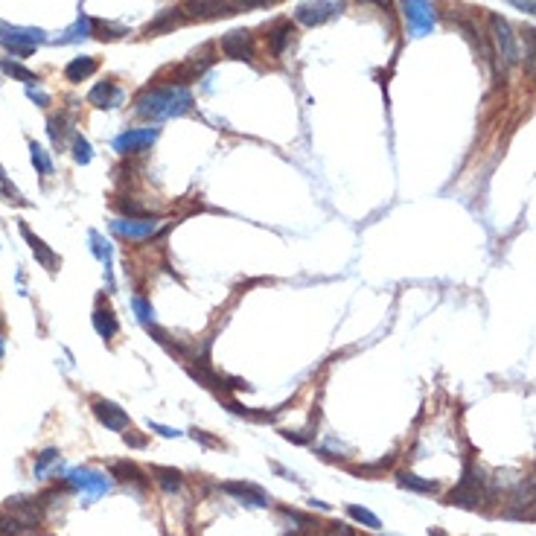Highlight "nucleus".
<instances>
[{"label": "nucleus", "instance_id": "nucleus-1", "mask_svg": "<svg viewBox=\"0 0 536 536\" xmlns=\"http://www.w3.org/2000/svg\"><path fill=\"white\" fill-rule=\"evenodd\" d=\"M193 108V93L186 85H164V88H146L135 100V114L143 120H169L181 117Z\"/></svg>", "mask_w": 536, "mask_h": 536}, {"label": "nucleus", "instance_id": "nucleus-2", "mask_svg": "<svg viewBox=\"0 0 536 536\" xmlns=\"http://www.w3.org/2000/svg\"><path fill=\"white\" fill-rule=\"evenodd\" d=\"M108 231L122 242H149L157 233H164L167 225L164 219H154V216H117L108 222Z\"/></svg>", "mask_w": 536, "mask_h": 536}, {"label": "nucleus", "instance_id": "nucleus-3", "mask_svg": "<svg viewBox=\"0 0 536 536\" xmlns=\"http://www.w3.org/2000/svg\"><path fill=\"white\" fill-rule=\"evenodd\" d=\"M44 41H47V33L38 26H15V23L0 21V44L12 50L15 56H29Z\"/></svg>", "mask_w": 536, "mask_h": 536}, {"label": "nucleus", "instance_id": "nucleus-4", "mask_svg": "<svg viewBox=\"0 0 536 536\" xmlns=\"http://www.w3.org/2000/svg\"><path fill=\"white\" fill-rule=\"evenodd\" d=\"M402 18L408 23V36L411 38H423L434 29V6L431 0H399Z\"/></svg>", "mask_w": 536, "mask_h": 536}, {"label": "nucleus", "instance_id": "nucleus-5", "mask_svg": "<svg viewBox=\"0 0 536 536\" xmlns=\"http://www.w3.org/2000/svg\"><path fill=\"white\" fill-rule=\"evenodd\" d=\"M65 478H68V487L85 493L88 501L100 498V495H105L111 490V475H105V472H100V469H90V466H76V469L68 472Z\"/></svg>", "mask_w": 536, "mask_h": 536}, {"label": "nucleus", "instance_id": "nucleus-6", "mask_svg": "<svg viewBox=\"0 0 536 536\" xmlns=\"http://www.w3.org/2000/svg\"><path fill=\"white\" fill-rule=\"evenodd\" d=\"M490 29H493V47H495V56L504 68H513L519 61V50H516V36L510 23L504 21L501 15H493L490 18Z\"/></svg>", "mask_w": 536, "mask_h": 536}, {"label": "nucleus", "instance_id": "nucleus-7", "mask_svg": "<svg viewBox=\"0 0 536 536\" xmlns=\"http://www.w3.org/2000/svg\"><path fill=\"white\" fill-rule=\"evenodd\" d=\"M157 135H161V129H154V125H149V129H129V132L114 137V152L122 154V157L143 154L149 146H154Z\"/></svg>", "mask_w": 536, "mask_h": 536}, {"label": "nucleus", "instance_id": "nucleus-8", "mask_svg": "<svg viewBox=\"0 0 536 536\" xmlns=\"http://www.w3.org/2000/svg\"><path fill=\"white\" fill-rule=\"evenodd\" d=\"M222 493H228L231 498L245 504V508H257V510L271 508V495L251 481H228V484H222Z\"/></svg>", "mask_w": 536, "mask_h": 536}, {"label": "nucleus", "instance_id": "nucleus-9", "mask_svg": "<svg viewBox=\"0 0 536 536\" xmlns=\"http://www.w3.org/2000/svg\"><path fill=\"white\" fill-rule=\"evenodd\" d=\"M219 47H222V53L228 58H236V61H254V53H257L254 36H251L248 29H233V33L222 36Z\"/></svg>", "mask_w": 536, "mask_h": 536}, {"label": "nucleus", "instance_id": "nucleus-10", "mask_svg": "<svg viewBox=\"0 0 536 536\" xmlns=\"http://www.w3.org/2000/svg\"><path fill=\"white\" fill-rule=\"evenodd\" d=\"M184 9L190 12V18H199V21H213V18L236 15V6L231 4V0H186Z\"/></svg>", "mask_w": 536, "mask_h": 536}, {"label": "nucleus", "instance_id": "nucleus-11", "mask_svg": "<svg viewBox=\"0 0 536 536\" xmlns=\"http://www.w3.org/2000/svg\"><path fill=\"white\" fill-rule=\"evenodd\" d=\"M93 417H97L105 429H111V431H125L132 426V420H129V414L122 411V408L117 405V402H111V399H93Z\"/></svg>", "mask_w": 536, "mask_h": 536}, {"label": "nucleus", "instance_id": "nucleus-12", "mask_svg": "<svg viewBox=\"0 0 536 536\" xmlns=\"http://www.w3.org/2000/svg\"><path fill=\"white\" fill-rule=\"evenodd\" d=\"M338 9H341V6L330 4V0H309V4H303V6L295 9V21L303 23V26H321V23H327Z\"/></svg>", "mask_w": 536, "mask_h": 536}, {"label": "nucleus", "instance_id": "nucleus-13", "mask_svg": "<svg viewBox=\"0 0 536 536\" xmlns=\"http://www.w3.org/2000/svg\"><path fill=\"white\" fill-rule=\"evenodd\" d=\"M122 100H125V93H122V88H117L114 82H97L90 88V93H88V103L93 105V108H117V105H122Z\"/></svg>", "mask_w": 536, "mask_h": 536}, {"label": "nucleus", "instance_id": "nucleus-14", "mask_svg": "<svg viewBox=\"0 0 536 536\" xmlns=\"http://www.w3.org/2000/svg\"><path fill=\"white\" fill-rule=\"evenodd\" d=\"M18 231H21V236H23L26 242H29V248H33L36 260H38V263H41V266H44L47 271H56V268L61 266V260H58V257L53 254V251H50V248L44 245V239H38V236H36L33 231H29V225H26V222H18Z\"/></svg>", "mask_w": 536, "mask_h": 536}, {"label": "nucleus", "instance_id": "nucleus-15", "mask_svg": "<svg viewBox=\"0 0 536 536\" xmlns=\"http://www.w3.org/2000/svg\"><path fill=\"white\" fill-rule=\"evenodd\" d=\"M396 484L402 487V490H408V493H420V495H434L437 490H440V484L437 481H431V478H420V475H414V472H396Z\"/></svg>", "mask_w": 536, "mask_h": 536}, {"label": "nucleus", "instance_id": "nucleus-16", "mask_svg": "<svg viewBox=\"0 0 536 536\" xmlns=\"http://www.w3.org/2000/svg\"><path fill=\"white\" fill-rule=\"evenodd\" d=\"M186 21L184 9H164L161 15H157L149 26H146V36H161V33H172L175 26H181Z\"/></svg>", "mask_w": 536, "mask_h": 536}, {"label": "nucleus", "instance_id": "nucleus-17", "mask_svg": "<svg viewBox=\"0 0 536 536\" xmlns=\"http://www.w3.org/2000/svg\"><path fill=\"white\" fill-rule=\"evenodd\" d=\"M152 478H154V484L161 487L164 493H181V487H184V475L178 469H172V466H152Z\"/></svg>", "mask_w": 536, "mask_h": 536}, {"label": "nucleus", "instance_id": "nucleus-18", "mask_svg": "<svg viewBox=\"0 0 536 536\" xmlns=\"http://www.w3.org/2000/svg\"><path fill=\"white\" fill-rule=\"evenodd\" d=\"M93 73H97V58H93V56H79V58L68 61V68H65V76H68V82H73V85L90 79Z\"/></svg>", "mask_w": 536, "mask_h": 536}, {"label": "nucleus", "instance_id": "nucleus-19", "mask_svg": "<svg viewBox=\"0 0 536 536\" xmlns=\"http://www.w3.org/2000/svg\"><path fill=\"white\" fill-rule=\"evenodd\" d=\"M90 321H93V330H97V335L105 338V341L114 338L117 330H120V324H117V318H114V312H111L108 306H97V309H93Z\"/></svg>", "mask_w": 536, "mask_h": 536}, {"label": "nucleus", "instance_id": "nucleus-20", "mask_svg": "<svg viewBox=\"0 0 536 536\" xmlns=\"http://www.w3.org/2000/svg\"><path fill=\"white\" fill-rule=\"evenodd\" d=\"M58 466H61L58 449H44V452L36 458V463H33V475H36L38 481H47L50 475H56V472H58Z\"/></svg>", "mask_w": 536, "mask_h": 536}, {"label": "nucleus", "instance_id": "nucleus-21", "mask_svg": "<svg viewBox=\"0 0 536 536\" xmlns=\"http://www.w3.org/2000/svg\"><path fill=\"white\" fill-rule=\"evenodd\" d=\"M292 36H295V26H292V21H277V23L268 29V47H271V53H274V56H280L283 50L289 47Z\"/></svg>", "mask_w": 536, "mask_h": 536}, {"label": "nucleus", "instance_id": "nucleus-22", "mask_svg": "<svg viewBox=\"0 0 536 536\" xmlns=\"http://www.w3.org/2000/svg\"><path fill=\"white\" fill-rule=\"evenodd\" d=\"M481 498L484 493L481 490H472V487H455L449 495H446V504H455V508H469V510H475L481 508Z\"/></svg>", "mask_w": 536, "mask_h": 536}, {"label": "nucleus", "instance_id": "nucleus-23", "mask_svg": "<svg viewBox=\"0 0 536 536\" xmlns=\"http://www.w3.org/2000/svg\"><path fill=\"white\" fill-rule=\"evenodd\" d=\"M111 478L125 481V484H146L143 472H140L137 463H132V461H117V463H111Z\"/></svg>", "mask_w": 536, "mask_h": 536}, {"label": "nucleus", "instance_id": "nucleus-24", "mask_svg": "<svg viewBox=\"0 0 536 536\" xmlns=\"http://www.w3.org/2000/svg\"><path fill=\"white\" fill-rule=\"evenodd\" d=\"M0 70H4L6 76H12V79H18V82H23L26 88H33V85H38V73H33V70H26L23 65H18V61H9V58H0Z\"/></svg>", "mask_w": 536, "mask_h": 536}, {"label": "nucleus", "instance_id": "nucleus-25", "mask_svg": "<svg viewBox=\"0 0 536 536\" xmlns=\"http://www.w3.org/2000/svg\"><path fill=\"white\" fill-rule=\"evenodd\" d=\"M90 33H93V21H90V18H85V15H79V21H76L73 26H68V29H65V36L58 38V44H76V41L88 38Z\"/></svg>", "mask_w": 536, "mask_h": 536}, {"label": "nucleus", "instance_id": "nucleus-26", "mask_svg": "<svg viewBox=\"0 0 536 536\" xmlns=\"http://www.w3.org/2000/svg\"><path fill=\"white\" fill-rule=\"evenodd\" d=\"M347 516H350L353 522H359L362 527H370V530H379L382 527V522H379V516L376 513H370L367 508H359V504H347Z\"/></svg>", "mask_w": 536, "mask_h": 536}, {"label": "nucleus", "instance_id": "nucleus-27", "mask_svg": "<svg viewBox=\"0 0 536 536\" xmlns=\"http://www.w3.org/2000/svg\"><path fill=\"white\" fill-rule=\"evenodd\" d=\"M29 527L12 513V510H0V536H26Z\"/></svg>", "mask_w": 536, "mask_h": 536}, {"label": "nucleus", "instance_id": "nucleus-28", "mask_svg": "<svg viewBox=\"0 0 536 536\" xmlns=\"http://www.w3.org/2000/svg\"><path fill=\"white\" fill-rule=\"evenodd\" d=\"M132 309H135L137 321H140V324H143L146 330L157 327V321H154V309H152V303H149L146 298H132Z\"/></svg>", "mask_w": 536, "mask_h": 536}, {"label": "nucleus", "instance_id": "nucleus-29", "mask_svg": "<svg viewBox=\"0 0 536 536\" xmlns=\"http://www.w3.org/2000/svg\"><path fill=\"white\" fill-rule=\"evenodd\" d=\"M68 122H70V117H68V114H58V117H50V122H47V125H50V129H47V132H50V140H53L56 146H65V135L70 132V129H65V125H68Z\"/></svg>", "mask_w": 536, "mask_h": 536}, {"label": "nucleus", "instance_id": "nucleus-30", "mask_svg": "<svg viewBox=\"0 0 536 536\" xmlns=\"http://www.w3.org/2000/svg\"><path fill=\"white\" fill-rule=\"evenodd\" d=\"M29 154H33V164H36V169L47 178V175H53V161H50V154L44 152V146H38L36 140L29 143Z\"/></svg>", "mask_w": 536, "mask_h": 536}, {"label": "nucleus", "instance_id": "nucleus-31", "mask_svg": "<svg viewBox=\"0 0 536 536\" xmlns=\"http://www.w3.org/2000/svg\"><path fill=\"white\" fill-rule=\"evenodd\" d=\"M522 41H525V68L536 70V29L525 26L522 29Z\"/></svg>", "mask_w": 536, "mask_h": 536}, {"label": "nucleus", "instance_id": "nucleus-32", "mask_svg": "<svg viewBox=\"0 0 536 536\" xmlns=\"http://www.w3.org/2000/svg\"><path fill=\"white\" fill-rule=\"evenodd\" d=\"M90 157H93L90 143H88L82 135H76V137H73V161L82 164V167H88V164H90Z\"/></svg>", "mask_w": 536, "mask_h": 536}, {"label": "nucleus", "instance_id": "nucleus-33", "mask_svg": "<svg viewBox=\"0 0 536 536\" xmlns=\"http://www.w3.org/2000/svg\"><path fill=\"white\" fill-rule=\"evenodd\" d=\"M90 242H93V254H97V260H103V263L108 266V263H111V245H108L97 231L90 233Z\"/></svg>", "mask_w": 536, "mask_h": 536}, {"label": "nucleus", "instance_id": "nucleus-34", "mask_svg": "<svg viewBox=\"0 0 536 536\" xmlns=\"http://www.w3.org/2000/svg\"><path fill=\"white\" fill-rule=\"evenodd\" d=\"M93 29H97V38H103V41H114V38H120V36H125V29L122 26H111V23H103V21H93Z\"/></svg>", "mask_w": 536, "mask_h": 536}, {"label": "nucleus", "instance_id": "nucleus-35", "mask_svg": "<svg viewBox=\"0 0 536 536\" xmlns=\"http://www.w3.org/2000/svg\"><path fill=\"white\" fill-rule=\"evenodd\" d=\"M0 193L6 196V201H15V204H26V201H23V196H21V193L15 190V186L9 184V178H6V172H4V169H0Z\"/></svg>", "mask_w": 536, "mask_h": 536}, {"label": "nucleus", "instance_id": "nucleus-36", "mask_svg": "<svg viewBox=\"0 0 536 536\" xmlns=\"http://www.w3.org/2000/svg\"><path fill=\"white\" fill-rule=\"evenodd\" d=\"M236 6V12H248V9H260V6H268L271 0H231Z\"/></svg>", "mask_w": 536, "mask_h": 536}, {"label": "nucleus", "instance_id": "nucleus-37", "mask_svg": "<svg viewBox=\"0 0 536 536\" xmlns=\"http://www.w3.org/2000/svg\"><path fill=\"white\" fill-rule=\"evenodd\" d=\"M312 434H315V431H309V434H300V431H292V429H289V431H283V437L292 440V443H298V446H306L309 440H312Z\"/></svg>", "mask_w": 536, "mask_h": 536}, {"label": "nucleus", "instance_id": "nucleus-38", "mask_svg": "<svg viewBox=\"0 0 536 536\" xmlns=\"http://www.w3.org/2000/svg\"><path fill=\"white\" fill-rule=\"evenodd\" d=\"M26 97L33 100V103H38L41 108H47V105H50V97H47L44 90H38V88H26Z\"/></svg>", "mask_w": 536, "mask_h": 536}, {"label": "nucleus", "instance_id": "nucleus-39", "mask_svg": "<svg viewBox=\"0 0 536 536\" xmlns=\"http://www.w3.org/2000/svg\"><path fill=\"white\" fill-rule=\"evenodd\" d=\"M510 6H516L519 12H527V15H536V0H508Z\"/></svg>", "mask_w": 536, "mask_h": 536}, {"label": "nucleus", "instance_id": "nucleus-40", "mask_svg": "<svg viewBox=\"0 0 536 536\" xmlns=\"http://www.w3.org/2000/svg\"><path fill=\"white\" fill-rule=\"evenodd\" d=\"M149 429H152V431H157L161 437H178V434H181L178 429H169V426H161V423H149Z\"/></svg>", "mask_w": 536, "mask_h": 536}, {"label": "nucleus", "instance_id": "nucleus-41", "mask_svg": "<svg viewBox=\"0 0 536 536\" xmlns=\"http://www.w3.org/2000/svg\"><path fill=\"white\" fill-rule=\"evenodd\" d=\"M122 440H125V443H129V446H135V449H143V446H146V437L132 434V431H125V434H122Z\"/></svg>", "mask_w": 536, "mask_h": 536}, {"label": "nucleus", "instance_id": "nucleus-42", "mask_svg": "<svg viewBox=\"0 0 536 536\" xmlns=\"http://www.w3.org/2000/svg\"><path fill=\"white\" fill-rule=\"evenodd\" d=\"M193 440H199V443H204V446H219V440H213L210 434H204V431H193Z\"/></svg>", "mask_w": 536, "mask_h": 536}, {"label": "nucleus", "instance_id": "nucleus-43", "mask_svg": "<svg viewBox=\"0 0 536 536\" xmlns=\"http://www.w3.org/2000/svg\"><path fill=\"white\" fill-rule=\"evenodd\" d=\"M332 533H335V536H353V530L347 527V525H335V527H332Z\"/></svg>", "mask_w": 536, "mask_h": 536}, {"label": "nucleus", "instance_id": "nucleus-44", "mask_svg": "<svg viewBox=\"0 0 536 536\" xmlns=\"http://www.w3.org/2000/svg\"><path fill=\"white\" fill-rule=\"evenodd\" d=\"M309 504H312V508H318V510H330V504H324V501H318V498H312Z\"/></svg>", "mask_w": 536, "mask_h": 536}, {"label": "nucleus", "instance_id": "nucleus-45", "mask_svg": "<svg viewBox=\"0 0 536 536\" xmlns=\"http://www.w3.org/2000/svg\"><path fill=\"white\" fill-rule=\"evenodd\" d=\"M429 536H446V533L440 530V527H431V530H429Z\"/></svg>", "mask_w": 536, "mask_h": 536}, {"label": "nucleus", "instance_id": "nucleus-46", "mask_svg": "<svg viewBox=\"0 0 536 536\" xmlns=\"http://www.w3.org/2000/svg\"><path fill=\"white\" fill-rule=\"evenodd\" d=\"M0 359H4V338H0Z\"/></svg>", "mask_w": 536, "mask_h": 536}]
</instances>
